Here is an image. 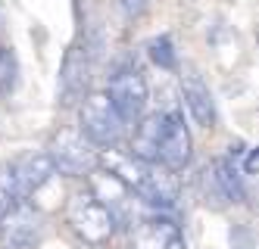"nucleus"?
<instances>
[{
	"label": "nucleus",
	"mask_w": 259,
	"mask_h": 249,
	"mask_svg": "<svg viewBox=\"0 0 259 249\" xmlns=\"http://www.w3.org/2000/svg\"><path fill=\"white\" fill-rule=\"evenodd\" d=\"M66 221H69L72 231H75V237L81 243H88L91 249H100L103 243H109V237L116 234V221H113V215H109V209L100 206L88 190H81V193H75L69 200Z\"/></svg>",
	"instance_id": "f03ea898"
},
{
	"label": "nucleus",
	"mask_w": 259,
	"mask_h": 249,
	"mask_svg": "<svg viewBox=\"0 0 259 249\" xmlns=\"http://www.w3.org/2000/svg\"><path fill=\"white\" fill-rule=\"evenodd\" d=\"M206 175H209V181H212V190H215L219 200H225V203H244V200H247L244 178H240V168H237L234 162L215 159Z\"/></svg>",
	"instance_id": "f8f14e48"
},
{
	"label": "nucleus",
	"mask_w": 259,
	"mask_h": 249,
	"mask_svg": "<svg viewBox=\"0 0 259 249\" xmlns=\"http://www.w3.org/2000/svg\"><path fill=\"white\" fill-rule=\"evenodd\" d=\"M19 84V56L13 47H0V100H7Z\"/></svg>",
	"instance_id": "ddd939ff"
},
{
	"label": "nucleus",
	"mask_w": 259,
	"mask_h": 249,
	"mask_svg": "<svg viewBox=\"0 0 259 249\" xmlns=\"http://www.w3.org/2000/svg\"><path fill=\"white\" fill-rule=\"evenodd\" d=\"M150 56H153V63L159 66V69H175L178 66V56H175V47H172V41H169V34H159V37H153L150 41Z\"/></svg>",
	"instance_id": "2eb2a0df"
},
{
	"label": "nucleus",
	"mask_w": 259,
	"mask_h": 249,
	"mask_svg": "<svg viewBox=\"0 0 259 249\" xmlns=\"http://www.w3.org/2000/svg\"><path fill=\"white\" fill-rule=\"evenodd\" d=\"M191 150H194V140H191L188 125H184V116L181 112H165L156 162H162L165 171H178L191 162Z\"/></svg>",
	"instance_id": "423d86ee"
},
{
	"label": "nucleus",
	"mask_w": 259,
	"mask_h": 249,
	"mask_svg": "<svg viewBox=\"0 0 259 249\" xmlns=\"http://www.w3.org/2000/svg\"><path fill=\"white\" fill-rule=\"evenodd\" d=\"M13 178H16V190H19V200L22 196H31L44 190L53 178H57V168H53V159L47 150H34V153H25L22 159H16L13 165Z\"/></svg>",
	"instance_id": "6e6552de"
},
{
	"label": "nucleus",
	"mask_w": 259,
	"mask_h": 249,
	"mask_svg": "<svg viewBox=\"0 0 259 249\" xmlns=\"http://www.w3.org/2000/svg\"><path fill=\"white\" fill-rule=\"evenodd\" d=\"M41 240V218L28 206H16L0 218V249H34Z\"/></svg>",
	"instance_id": "0eeeda50"
},
{
	"label": "nucleus",
	"mask_w": 259,
	"mask_h": 249,
	"mask_svg": "<svg viewBox=\"0 0 259 249\" xmlns=\"http://www.w3.org/2000/svg\"><path fill=\"white\" fill-rule=\"evenodd\" d=\"M181 100H184L191 119L200 128H212L215 125V100H212L209 87L203 84L197 75H184L181 78Z\"/></svg>",
	"instance_id": "9d476101"
},
{
	"label": "nucleus",
	"mask_w": 259,
	"mask_h": 249,
	"mask_svg": "<svg viewBox=\"0 0 259 249\" xmlns=\"http://www.w3.org/2000/svg\"><path fill=\"white\" fill-rule=\"evenodd\" d=\"M19 206V190H16V178L10 165H0V218L10 215Z\"/></svg>",
	"instance_id": "4468645a"
},
{
	"label": "nucleus",
	"mask_w": 259,
	"mask_h": 249,
	"mask_svg": "<svg viewBox=\"0 0 259 249\" xmlns=\"http://www.w3.org/2000/svg\"><path fill=\"white\" fill-rule=\"evenodd\" d=\"M162 125H165V112L141 116L138 125H135V134H132V153H128V156H135L141 162H150V165H159L156 162V153H159Z\"/></svg>",
	"instance_id": "1a4fd4ad"
},
{
	"label": "nucleus",
	"mask_w": 259,
	"mask_h": 249,
	"mask_svg": "<svg viewBox=\"0 0 259 249\" xmlns=\"http://www.w3.org/2000/svg\"><path fill=\"white\" fill-rule=\"evenodd\" d=\"M119 7H122V13H125L128 19H138V16H144V13H147L150 0H119Z\"/></svg>",
	"instance_id": "dca6fc26"
},
{
	"label": "nucleus",
	"mask_w": 259,
	"mask_h": 249,
	"mask_svg": "<svg viewBox=\"0 0 259 249\" xmlns=\"http://www.w3.org/2000/svg\"><path fill=\"white\" fill-rule=\"evenodd\" d=\"M50 159H53V168L66 178H84L97 168V146L91 143L81 131L75 128H60L53 134V140L47 146Z\"/></svg>",
	"instance_id": "7ed1b4c3"
},
{
	"label": "nucleus",
	"mask_w": 259,
	"mask_h": 249,
	"mask_svg": "<svg viewBox=\"0 0 259 249\" xmlns=\"http://www.w3.org/2000/svg\"><path fill=\"white\" fill-rule=\"evenodd\" d=\"M162 249H188V240H184V234L181 231H175L169 240H165V246Z\"/></svg>",
	"instance_id": "f3484780"
},
{
	"label": "nucleus",
	"mask_w": 259,
	"mask_h": 249,
	"mask_svg": "<svg viewBox=\"0 0 259 249\" xmlns=\"http://www.w3.org/2000/svg\"><path fill=\"white\" fill-rule=\"evenodd\" d=\"M113 109L119 112V119L128 122H138L144 112H147V100H150V90H147V78L144 72L135 66H119L113 75H109V87L103 90Z\"/></svg>",
	"instance_id": "20e7f679"
},
{
	"label": "nucleus",
	"mask_w": 259,
	"mask_h": 249,
	"mask_svg": "<svg viewBox=\"0 0 259 249\" xmlns=\"http://www.w3.org/2000/svg\"><path fill=\"white\" fill-rule=\"evenodd\" d=\"M91 72H94L91 47H88L84 37H78V41L69 44V50L63 56V66H60V75H57V103L60 106H75L84 100Z\"/></svg>",
	"instance_id": "39448f33"
},
{
	"label": "nucleus",
	"mask_w": 259,
	"mask_h": 249,
	"mask_svg": "<svg viewBox=\"0 0 259 249\" xmlns=\"http://www.w3.org/2000/svg\"><path fill=\"white\" fill-rule=\"evenodd\" d=\"M175 231H178V224H172L169 218H144L135 227H128L125 249H162Z\"/></svg>",
	"instance_id": "9b49d317"
},
{
	"label": "nucleus",
	"mask_w": 259,
	"mask_h": 249,
	"mask_svg": "<svg viewBox=\"0 0 259 249\" xmlns=\"http://www.w3.org/2000/svg\"><path fill=\"white\" fill-rule=\"evenodd\" d=\"M78 131L94 143V146H103V150H116L125 137V122L119 119V112L113 109L109 97L103 90H94L88 93L78 106Z\"/></svg>",
	"instance_id": "f257e3e1"
}]
</instances>
